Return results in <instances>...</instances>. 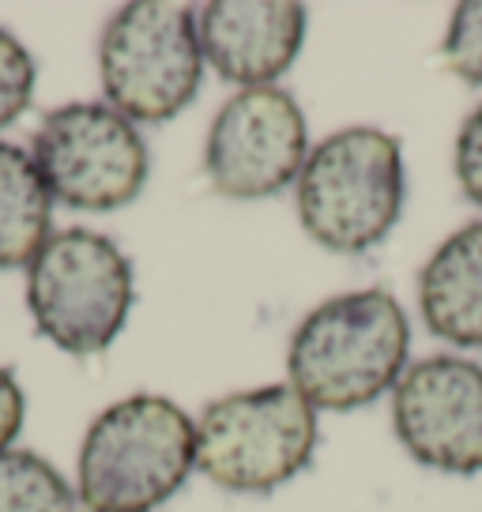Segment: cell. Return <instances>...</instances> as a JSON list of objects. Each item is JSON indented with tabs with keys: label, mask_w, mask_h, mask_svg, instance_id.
Segmentation results:
<instances>
[{
	"label": "cell",
	"mask_w": 482,
	"mask_h": 512,
	"mask_svg": "<svg viewBox=\"0 0 482 512\" xmlns=\"http://www.w3.org/2000/svg\"><path fill=\"white\" fill-rule=\"evenodd\" d=\"M411 347L403 305L385 287L347 290L309 313L287 351L290 388L313 411H362L400 384Z\"/></svg>",
	"instance_id": "6da1fadb"
},
{
	"label": "cell",
	"mask_w": 482,
	"mask_h": 512,
	"mask_svg": "<svg viewBox=\"0 0 482 512\" xmlns=\"http://www.w3.org/2000/svg\"><path fill=\"white\" fill-rule=\"evenodd\" d=\"M196 467V422L166 396H129L80 445V501L91 512H151Z\"/></svg>",
	"instance_id": "7a4b0ae2"
},
{
	"label": "cell",
	"mask_w": 482,
	"mask_h": 512,
	"mask_svg": "<svg viewBox=\"0 0 482 512\" xmlns=\"http://www.w3.org/2000/svg\"><path fill=\"white\" fill-rule=\"evenodd\" d=\"M403 211V151L381 128L332 132L309 151L298 177V219L332 253L381 245Z\"/></svg>",
	"instance_id": "3957f363"
},
{
	"label": "cell",
	"mask_w": 482,
	"mask_h": 512,
	"mask_svg": "<svg viewBox=\"0 0 482 512\" xmlns=\"http://www.w3.org/2000/svg\"><path fill=\"white\" fill-rule=\"evenodd\" d=\"M132 264L106 234L61 230L27 264V309L38 336L87 358L121 336L132 309Z\"/></svg>",
	"instance_id": "277c9868"
},
{
	"label": "cell",
	"mask_w": 482,
	"mask_h": 512,
	"mask_svg": "<svg viewBox=\"0 0 482 512\" xmlns=\"http://www.w3.org/2000/svg\"><path fill=\"white\" fill-rule=\"evenodd\" d=\"M317 452V411L290 384L234 392L196 422V467L230 494H272Z\"/></svg>",
	"instance_id": "5b68a950"
},
{
	"label": "cell",
	"mask_w": 482,
	"mask_h": 512,
	"mask_svg": "<svg viewBox=\"0 0 482 512\" xmlns=\"http://www.w3.org/2000/svg\"><path fill=\"white\" fill-rule=\"evenodd\" d=\"M98 72L110 106L129 121L162 125L177 117L204 80L196 12L162 0L125 4L102 31Z\"/></svg>",
	"instance_id": "8992f818"
},
{
	"label": "cell",
	"mask_w": 482,
	"mask_h": 512,
	"mask_svg": "<svg viewBox=\"0 0 482 512\" xmlns=\"http://www.w3.org/2000/svg\"><path fill=\"white\" fill-rule=\"evenodd\" d=\"M53 200L80 211H117L147 185L151 155L125 113L106 102H72L46 113L31 151Z\"/></svg>",
	"instance_id": "52a82bcc"
},
{
	"label": "cell",
	"mask_w": 482,
	"mask_h": 512,
	"mask_svg": "<svg viewBox=\"0 0 482 512\" xmlns=\"http://www.w3.org/2000/svg\"><path fill=\"white\" fill-rule=\"evenodd\" d=\"M309 159V125L283 87H245L208 128L204 174L226 200H268L298 185Z\"/></svg>",
	"instance_id": "ba28073f"
},
{
	"label": "cell",
	"mask_w": 482,
	"mask_h": 512,
	"mask_svg": "<svg viewBox=\"0 0 482 512\" xmlns=\"http://www.w3.org/2000/svg\"><path fill=\"white\" fill-rule=\"evenodd\" d=\"M400 445L445 475L482 471V366L434 354L407 369L392 396Z\"/></svg>",
	"instance_id": "9c48e42d"
},
{
	"label": "cell",
	"mask_w": 482,
	"mask_h": 512,
	"mask_svg": "<svg viewBox=\"0 0 482 512\" xmlns=\"http://www.w3.org/2000/svg\"><path fill=\"white\" fill-rule=\"evenodd\" d=\"M204 61L226 83L272 87L306 42V8L294 0H215L196 12Z\"/></svg>",
	"instance_id": "30bf717a"
},
{
	"label": "cell",
	"mask_w": 482,
	"mask_h": 512,
	"mask_svg": "<svg viewBox=\"0 0 482 512\" xmlns=\"http://www.w3.org/2000/svg\"><path fill=\"white\" fill-rule=\"evenodd\" d=\"M426 328L452 347L482 351V219L441 241L418 275Z\"/></svg>",
	"instance_id": "8fae6325"
},
{
	"label": "cell",
	"mask_w": 482,
	"mask_h": 512,
	"mask_svg": "<svg viewBox=\"0 0 482 512\" xmlns=\"http://www.w3.org/2000/svg\"><path fill=\"white\" fill-rule=\"evenodd\" d=\"M53 223V196L34 159L0 140V272L31 264L46 245Z\"/></svg>",
	"instance_id": "7c38bea8"
},
{
	"label": "cell",
	"mask_w": 482,
	"mask_h": 512,
	"mask_svg": "<svg viewBox=\"0 0 482 512\" xmlns=\"http://www.w3.org/2000/svg\"><path fill=\"white\" fill-rule=\"evenodd\" d=\"M80 497L57 467L27 448L0 452V512H80Z\"/></svg>",
	"instance_id": "4fadbf2b"
},
{
	"label": "cell",
	"mask_w": 482,
	"mask_h": 512,
	"mask_svg": "<svg viewBox=\"0 0 482 512\" xmlns=\"http://www.w3.org/2000/svg\"><path fill=\"white\" fill-rule=\"evenodd\" d=\"M441 57L452 76L471 87H482V0H464L452 8Z\"/></svg>",
	"instance_id": "5bb4252c"
},
{
	"label": "cell",
	"mask_w": 482,
	"mask_h": 512,
	"mask_svg": "<svg viewBox=\"0 0 482 512\" xmlns=\"http://www.w3.org/2000/svg\"><path fill=\"white\" fill-rule=\"evenodd\" d=\"M34 57L16 34L0 27V128H8L23 110L31 106L34 95Z\"/></svg>",
	"instance_id": "9a60e30c"
},
{
	"label": "cell",
	"mask_w": 482,
	"mask_h": 512,
	"mask_svg": "<svg viewBox=\"0 0 482 512\" xmlns=\"http://www.w3.org/2000/svg\"><path fill=\"white\" fill-rule=\"evenodd\" d=\"M452 166H456V181H460L464 196L482 208V106H475L460 125Z\"/></svg>",
	"instance_id": "2e32d148"
},
{
	"label": "cell",
	"mask_w": 482,
	"mask_h": 512,
	"mask_svg": "<svg viewBox=\"0 0 482 512\" xmlns=\"http://www.w3.org/2000/svg\"><path fill=\"white\" fill-rule=\"evenodd\" d=\"M19 430H23V388L12 369L0 366V452L12 448Z\"/></svg>",
	"instance_id": "e0dca14e"
}]
</instances>
